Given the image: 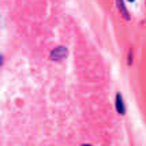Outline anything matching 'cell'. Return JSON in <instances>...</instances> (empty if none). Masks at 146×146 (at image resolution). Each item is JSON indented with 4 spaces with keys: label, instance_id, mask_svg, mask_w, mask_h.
Masks as SVG:
<instances>
[{
    "label": "cell",
    "instance_id": "obj_5",
    "mask_svg": "<svg viewBox=\"0 0 146 146\" xmlns=\"http://www.w3.org/2000/svg\"><path fill=\"white\" fill-rule=\"evenodd\" d=\"M127 1H135V0H127Z\"/></svg>",
    "mask_w": 146,
    "mask_h": 146
},
{
    "label": "cell",
    "instance_id": "obj_4",
    "mask_svg": "<svg viewBox=\"0 0 146 146\" xmlns=\"http://www.w3.org/2000/svg\"><path fill=\"white\" fill-rule=\"evenodd\" d=\"M82 146H90V145H89V143H86V145H82Z\"/></svg>",
    "mask_w": 146,
    "mask_h": 146
},
{
    "label": "cell",
    "instance_id": "obj_1",
    "mask_svg": "<svg viewBox=\"0 0 146 146\" xmlns=\"http://www.w3.org/2000/svg\"><path fill=\"white\" fill-rule=\"evenodd\" d=\"M67 53H68L67 48H64V46H57V48H55V49L51 52V56L49 57H51V60L60 62V60H63V59L67 57Z\"/></svg>",
    "mask_w": 146,
    "mask_h": 146
},
{
    "label": "cell",
    "instance_id": "obj_3",
    "mask_svg": "<svg viewBox=\"0 0 146 146\" xmlns=\"http://www.w3.org/2000/svg\"><path fill=\"white\" fill-rule=\"evenodd\" d=\"M1 64H3V56L0 55V66H1Z\"/></svg>",
    "mask_w": 146,
    "mask_h": 146
},
{
    "label": "cell",
    "instance_id": "obj_2",
    "mask_svg": "<svg viewBox=\"0 0 146 146\" xmlns=\"http://www.w3.org/2000/svg\"><path fill=\"white\" fill-rule=\"evenodd\" d=\"M115 107H116L117 113H120V115H124V113H126V105H124V101H123V97H121L120 93H117V94H116Z\"/></svg>",
    "mask_w": 146,
    "mask_h": 146
}]
</instances>
